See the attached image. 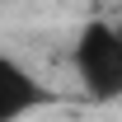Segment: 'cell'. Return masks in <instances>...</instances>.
Returning <instances> with one entry per match:
<instances>
[{
    "mask_svg": "<svg viewBox=\"0 0 122 122\" xmlns=\"http://www.w3.org/2000/svg\"><path fill=\"white\" fill-rule=\"evenodd\" d=\"M71 66L94 99H122V28L89 19L71 42Z\"/></svg>",
    "mask_w": 122,
    "mask_h": 122,
    "instance_id": "cell-1",
    "label": "cell"
},
{
    "mask_svg": "<svg viewBox=\"0 0 122 122\" xmlns=\"http://www.w3.org/2000/svg\"><path fill=\"white\" fill-rule=\"evenodd\" d=\"M47 103H52V89L42 85V75L0 47V122H19Z\"/></svg>",
    "mask_w": 122,
    "mask_h": 122,
    "instance_id": "cell-2",
    "label": "cell"
}]
</instances>
